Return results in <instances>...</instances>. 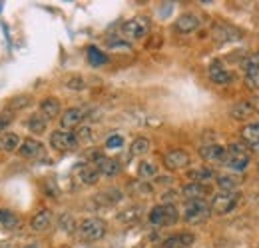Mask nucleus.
<instances>
[{
    "label": "nucleus",
    "instance_id": "1",
    "mask_svg": "<svg viewBox=\"0 0 259 248\" xmlns=\"http://www.w3.org/2000/svg\"><path fill=\"white\" fill-rule=\"evenodd\" d=\"M228 150V156H226V166H230L232 170L236 172H242L250 166V160H252V150L246 142H232Z\"/></svg>",
    "mask_w": 259,
    "mask_h": 248
},
{
    "label": "nucleus",
    "instance_id": "2",
    "mask_svg": "<svg viewBox=\"0 0 259 248\" xmlns=\"http://www.w3.org/2000/svg\"><path fill=\"white\" fill-rule=\"evenodd\" d=\"M148 220L156 228H166V226H174L180 220V212L174 204H160L150 210Z\"/></svg>",
    "mask_w": 259,
    "mask_h": 248
},
{
    "label": "nucleus",
    "instance_id": "3",
    "mask_svg": "<svg viewBox=\"0 0 259 248\" xmlns=\"http://www.w3.org/2000/svg\"><path fill=\"white\" fill-rule=\"evenodd\" d=\"M152 30V22L148 16H134L122 24V36L128 40H142L144 36H148Z\"/></svg>",
    "mask_w": 259,
    "mask_h": 248
},
{
    "label": "nucleus",
    "instance_id": "4",
    "mask_svg": "<svg viewBox=\"0 0 259 248\" xmlns=\"http://www.w3.org/2000/svg\"><path fill=\"white\" fill-rule=\"evenodd\" d=\"M212 216V208L206 200H188L184 206V220L188 224H202Z\"/></svg>",
    "mask_w": 259,
    "mask_h": 248
},
{
    "label": "nucleus",
    "instance_id": "5",
    "mask_svg": "<svg viewBox=\"0 0 259 248\" xmlns=\"http://www.w3.org/2000/svg\"><path fill=\"white\" fill-rule=\"evenodd\" d=\"M78 232L88 242L102 240L106 236V222L102 218H84L78 226Z\"/></svg>",
    "mask_w": 259,
    "mask_h": 248
},
{
    "label": "nucleus",
    "instance_id": "6",
    "mask_svg": "<svg viewBox=\"0 0 259 248\" xmlns=\"http://www.w3.org/2000/svg\"><path fill=\"white\" fill-rule=\"evenodd\" d=\"M240 202V192L232 190V192H220L212 198V214H230Z\"/></svg>",
    "mask_w": 259,
    "mask_h": 248
},
{
    "label": "nucleus",
    "instance_id": "7",
    "mask_svg": "<svg viewBox=\"0 0 259 248\" xmlns=\"http://www.w3.org/2000/svg\"><path fill=\"white\" fill-rule=\"evenodd\" d=\"M78 138L74 132H68V130H54L50 134V146L58 152H68V150H74L78 146Z\"/></svg>",
    "mask_w": 259,
    "mask_h": 248
},
{
    "label": "nucleus",
    "instance_id": "8",
    "mask_svg": "<svg viewBox=\"0 0 259 248\" xmlns=\"http://www.w3.org/2000/svg\"><path fill=\"white\" fill-rule=\"evenodd\" d=\"M164 164L168 170H184L192 164V156L182 148H174L164 156Z\"/></svg>",
    "mask_w": 259,
    "mask_h": 248
},
{
    "label": "nucleus",
    "instance_id": "9",
    "mask_svg": "<svg viewBox=\"0 0 259 248\" xmlns=\"http://www.w3.org/2000/svg\"><path fill=\"white\" fill-rule=\"evenodd\" d=\"M212 36H214V40H218V42H236V40H240L242 38V30L240 28H236V26H232V24H226V22H218V24H214V28H212Z\"/></svg>",
    "mask_w": 259,
    "mask_h": 248
},
{
    "label": "nucleus",
    "instance_id": "10",
    "mask_svg": "<svg viewBox=\"0 0 259 248\" xmlns=\"http://www.w3.org/2000/svg\"><path fill=\"white\" fill-rule=\"evenodd\" d=\"M256 112H259L258 96H254V98H250V100H242V102H238V104L232 106V116H234L236 120H248V118H252Z\"/></svg>",
    "mask_w": 259,
    "mask_h": 248
},
{
    "label": "nucleus",
    "instance_id": "11",
    "mask_svg": "<svg viewBox=\"0 0 259 248\" xmlns=\"http://www.w3.org/2000/svg\"><path fill=\"white\" fill-rule=\"evenodd\" d=\"M52 222H54V214H52V210L42 208V210H38V212L30 218L28 226H30V230H32V232L40 234V232H46V230L52 226Z\"/></svg>",
    "mask_w": 259,
    "mask_h": 248
},
{
    "label": "nucleus",
    "instance_id": "12",
    "mask_svg": "<svg viewBox=\"0 0 259 248\" xmlns=\"http://www.w3.org/2000/svg\"><path fill=\"white\" fill-rule=\"evenodd\" d=\"M84 118H86L84 108H76V106H74V108H68V110H64L62 116H60V128L70 132V128L80 126Z\"/></svg>",
    "mask_w": 259,
    "mask_h": 248
},
{
    "label": "nucleus",
    "instance_id": "13",
    "mask_svg": "<svg viewBox=\"0 0 259 248\" xmlns=\"http://www.w3.org/2000/svg\"><path fill=\"white\" fill-rule=\"evenodd\" d=\"M200 156L204 160H208V162L224 164L226 156H228V150L222 144H204V146H200Z\"/></svg>",
    "mask_w": 259,
    "mask_h": 248
},
{
    "label": "nucleus",
    "instance_id": "14",
    "mask_svg": "<svg viewBox=\"0 0 259 248\" xmlns=\"http://www.w3.org/2000/svg\"><path fill=\"white\" fill-rule=\"evenodd\" d=\"M200 18L196 16V14H192V12H186V14H182L176 22H174V30L178 32V34H192V32H196L198 28H200Z\"/></svg>",
    "mask_w": 259,
    "mask_h": 248
},
{
    "label": "nucleus",
    "instance_id": "15",
    "mask_svg": "<svg viewBox=\"0 0 259 248\" xmlns=\"http://www.w3.org/2000/svg\"><path fill=\"white\" fill-rule=\"evenodd\" d=\"M210 78L214 84H220V86H228L236 80V74L228 68H224L220 62H212L210 64Z\"/></svg>",
    "mask_w": 259,
    "mask_h": 248
},
{
    "label": "nucleus",
    "instance_id": "16",
    "mask_svg": "<svg viewBox=\"0 0 259 248\" xmlns=\"http://www.w3.org/2000/svg\"><path fill=\"white\" fill-rule=\"evenodd\" d=\"M18 154L22 158H28V160H34V158H42L44 156V146L34 140V138H24L20 142V148H18Z\"/></svg>",
    "mask_w": 259,
    "mask_h": 248
},
{
    "label": "nucleus",
    "instance_id": "17",
    "mask_svg": "<svg viewBox=\"0 0 259 248\" xmlns=\"http://www.w3.org/2000/svg\"><path fill=\"white\" fill-rule=\"evenodd\" d=\"M194 242H196V234H192V232H178V234L168 236L160 248H190L194 246Z\"/></svg>",
    "mask_w": 259,
    "mask_h": 248
},
{
    "label": "nucleus",
    "instance_id": "18",
    "mask_svg": "<svg viewBox=\"0 0 259 248\" xmlns=\"http://www.w3.org/2000/svg\"><path fill=\"white\" fill-rule=\"evenodd\" d=\"M96 168H98L100 176H106V178H116V176L122 172V164H120L116 158H108V156H104V158L96 164Z\"/></svg>",
    "mask_w": 259,
    "mask_h": 248
},
{
    "label": "nucleus",
    "instance_id": "19",
    "mask_svg": "<svg viewBox=\"0 0 259 248\" xmlns=\"http://www.w3.org/2000/svg\"><path fill=\"white\" fill-rule=\"evenodd\" d=\"M210 192V188L206 184H198V182H188L182 188V196L186 200H204V196Z\"/></svg>",
    "mask_w": 259,
    "mask_h": 248
},
{
    "label": "nucleus",
    "instance_id": "20",
    "mask_svg": "<svg viewBox=\"0 0 259 248\" xmlns=\"http://www.w3.org/2000/svg\"><path fill=\"white\" fill-rule=\"evenodd\" d=\"M242 138L244 142L250 146V150L259 152V120L254 124H248L244 130H242Z\"/></svg>",
    "mask_w": 259,
    "mask_h": 248
},
{
    "label": "nucleus",
    "instance_id": "21",
    "mask_svg": "<svg viewBox=\"0 0 259 248\" xmlns=\"http://www.w3.org/2000/svg\"><path fill=\"white\" fill-rule=\"evenodd\" d=\"M122 198H124L122 190H118V188H110V190L100 192V194L94 198V202H96V204H100V206H114V204H118Z\"/></svg>",
    "mask_w": 259,
    "mask_h": 248
},
{
    "label": "nucleus",
    "instance_id": "22",
    "mask_svg": "<svg viewBox=\"0 0 259 248\" xmlns=\"http://www.w3.org/2000/svg\"><path fill=\"white\" fill-rule=\"evenodd\" d=\"M60 102L56 100V98H44L42 102H40V116H44L46 120H52V118H56L58 114H60Z\"/></svg>",
    "mask_w": 259,
    "mask_h": 248
},
{
    "label": "nucleus",
    "instance_id": "23",
    "mask_svg": "<svg viewBox=\"0 0 259 248\" xmlns=\"http://www.w3.org/2000/svg\"><path fill=\"white\" fill-rule=\"evenodd\" d=\"M78 176H80V182H82V184H88V186H94V184L100 180V172H98V168L92 166V164L80 166Z\"/></svg>",
    "mask_w": 259,
    "mask_h": 248
},
{
    "label": "nucleus",
    "instance_id": "24",
    "mask_svg": "<svg viewBox=\"0 0 259 248\" xmlns=\"http://www.w3.org/2000/svg\"><path fill=\"white\" fill-rule=\"evenodd\" d=\"M188 178H190V182L206 184V182H210V180L216 178V172H214L212 168H206V166H202V168H192V170L188 172Z\"/></svg>",
    "mask_w": 259,
    "mask_h": 248
},
{
    "label": "nucleus",
    "instance_id": "25",
    "mask_svg": "<svg viewBox=\"0 0 259 248\" xmlns=\"http://www.w3.org/2000/svg\"><path fill=\"white\" fill-rule=\"evenodd\" d=\"M0 226H4V228H8V230H16V228L22 226V220H20V216H16L12 210L0 208Z\"/></svg>",
    "mask_w": 259,
    "mask_h": 248
},
{
    "label": "nucleus",
    "instance_id": "26",
    "mask_svg": "<svg viewBox=\"0 0 259 248\" xmlns=\"http://www.w3.org/2000/svg\"><path fill=\"white\" fill-rule=\"evenodd\" d=\"M20 136L18 134H14V132H8V134H2L0 136V150L2 152H16L18 148H20Z\"/></svg>",
    "mask_w": 259,
    "mask_h": 248
},
{
    "label": "nucleus",
    "instance_id": "27",
    "mask_svg": "<svg viewBox=\"0 0 259 248\" xmlns=\"http://www.w3.org/2000/svg\"><path fill=\"white\" fill-rule=\"evenodd\" d=\"M138 176H140V180H144V182L156 178V176H158V164L152 162V160H142L140 166H138Z\"/></svg>",
    "mask_w": 259,
    "mask_h": 248
},
{
    "label": "nucleus",
    "instance_id": "28",
    "mask_svg": "<svg viewBox=\"0 0 259 248\" xmlns=\"http://www.w3.org/2000/svg\"><path fill=\"white\" fill-rule=\"evenodd\" d=\"M86 54H88V62H90L94 68H100V66H104V64L108 62V56H106L98 46H88Z\"/></svg>",
    "mask_w": 259,
    "mask_h": 248
},
{
    "label": "nucleus",
    "instance_id": "29",
    "mask_svg": "<svg viewBox=\"0 0 259 248\" xmlns=\"http://www.w3.org/2000/svg\"><path fill=\"white\" fill-rule=\"evenodd\" d=\"M148 150H150V140L146 136H138L132 142V146H130V154L132 156H144Z\"/></svg>",
    "mask_w": 259,
    "mask_h": 248
},
{
    "label": "nucleus",
    "instance_id": "30",
    "mask_svg": "<svg viewBox=\"0 0 259 248\" xmlns=\"http://www.w3.org/2000/svg\"><path fill=\"white\" fill-rule=\"evenodd\" d=\"M46 124H48V120H46L44 116L34 114V116H30V120H28V130H30L32 134H42V132L46 130Z\"/></svg>",
    "mask_w": 259,
    "mask_h": 248
},
{
    "label": "nucleus",
    "instance_id": "31",
    "mask_svg": "<svg viewBox=\"0 0 259 248\" xmlns=\"http://www.w3.org/2000/svg\"><path fill=\"white\" fill-rule=\"evenodd\" d=\"M58 226H60V230H64L66 234H74V232H76V220H74V216L68 214V212H64V214L58 216Z\"/></svg>",
    "mask_w": 259,
    "mask_h": 248
},
{
    "label": "nucleus",
    "instance_id": "32",
    "mask_svg": "<svg viewBox=\"0 0 259 248\" xmlns=\"http://www.w3.org/2000/svg\"><path fill=\"white\" fill-rule=\"evenodd\" d=\"M238 184H240V180L236 178V176H220L218 178V186L222 188V192H232V190H238Z\"/></svg>",
    "mask_w": 259,
    "mask_h": 248
},
{
    "label": "nucleus",
    "instance_id": "33",
    "mask_svg": "<svg viewBox=\"0 0 259 248\" xmlns=\"http://www.w3.org/2000/svg\"><path fill=\"white\" fill-rule=\"evenodd\" d=\"M30 102H32V98L28 96V94H20V96H14L10 102H8V110H22V108H26V106H30Z\"/></svg>",
    "mask_w": 259,
    "mask_h": 248
},
{
    "label": "nucleus",
    "instance_id": "34",
    "mask_svg": "<svg viewBox=\"0 0 259 248\" xmlns=\"http://www.w3.org/2000/svg\"><path fill=\"white\" fill-rule=\"evenodd\" d=\"M246 86L250 90H259V66L246 72Z\"/></svg>",
    "mask_w": 259,
    "mask_h": 248
},
{
    "label": "nucleus",
    "instance_id": "35",
    "mask_svg": "<svg viewBox=\"0 0 259 248\" xmlns=\"http://www.w3.org/2000/svg\"><path fill=\"white\" fill-rule=\"evenodd\" d=\"M64 86L70 88V90H84L86 88V80L82 76H70V78H66Z\"/></svg>",
    "mask_w": 259,
    "mask_h": 248
},
{
    "label": "nucleus",
    "instance_id": "36",
    "mask_svg": "<svg viewBox=\"0 0 259 248\" xmlns=\"http://www.w3.org/2000/svg\"><path fill=\"white\" fill-rule=\"evenodd\" d=\"M259 66V52H254V54H250V56H246L244 60H242V68L248 72V70H252V68H258Z\"/></svg>",
    "mask_w": 259,
    "mask_h": 248
},
{
    "label": "nucleus",
    "instance_id": "37",
    "mask_svg": "<svg viewBox=\"0 0 259 248\" xmlns=\"http://www.w3.org/2000/svg\"><path fill=\"white\" fill-rule=\"evenodd\" d=\"M122 144H124V136H120V134H112V136H108L106 138V148H122Z\"/></svg>",
    "mask_w": 259,
    "mask_h": 248
},
{
    "label": "nucleus",
    "instance_id": "38",
    "mask_svg": "<svg viewBox=\"0 0 259 248\" xmlns=\"http://www.w3.org/2000/svg\"><path fill=\"white\" fill-rule=\"evenodd\" d=\"M12 120H14V114H12V112H2V114H0V132L6 130V128L12 124Z\"/></svg>",
    "mask_w": 259,
    "mask_h": 248
},
{
    "label": "nucleus",
    "instance_id": "39",
    "mask_svg": "<svg viewBox=\"0 0 259 248\" xmlns=\"http://www.w3.org/2000/svg\"><path fill=\"white\" fill-rule=\"evenodd\" d=\"M76 138H78V142H80V140H92V138H94V134H92V128H88V126H82V128H78V134H76Z\"/></svg>",
    "mask_w": 259,
    "mask_h": 248
},
{
    "label": "nucleus",
    "instance_id": "40",
    "mask_svg": "<svg viewBox=\"0 0 259 248\" xmlns=\"http://www.w3.org/2000/svg\"><path fill=\"white\" fill-rule=\"evenodd\" d=\"M110 46L114 50H130V44L124 42V40H110Z\"/></svg>",
    "mask_w": 259,
    "mask_h": 248
},
{
    "label": "nucleus",
    "instance_id": "41",
    "mask_svg": "<svg viewBox=\"0 0 259 248\" xmlns=\"http://www.w3.org/2000/svg\"><path fill=\"white\" fill-rule=\"evenodd\" d=\"M26 248H36V246H26Z\"/></svg>",
    "mask_w": 259,
    "mask_h": 248
},
{
    "label": "nucleus",
    "instance_id": "42",
    "mask_svg": "<svg viewBox=\"0 0 259 248\" xmlns=\"http://www.w3.org/2000/svg\"><path fill=\"white\" fill-rule=\"evenodd\" d=\"M258 168H259V164H258Z\"/></svg>",
    "mask_w": 259,
    "mask_h": 248
}]
</instances>
